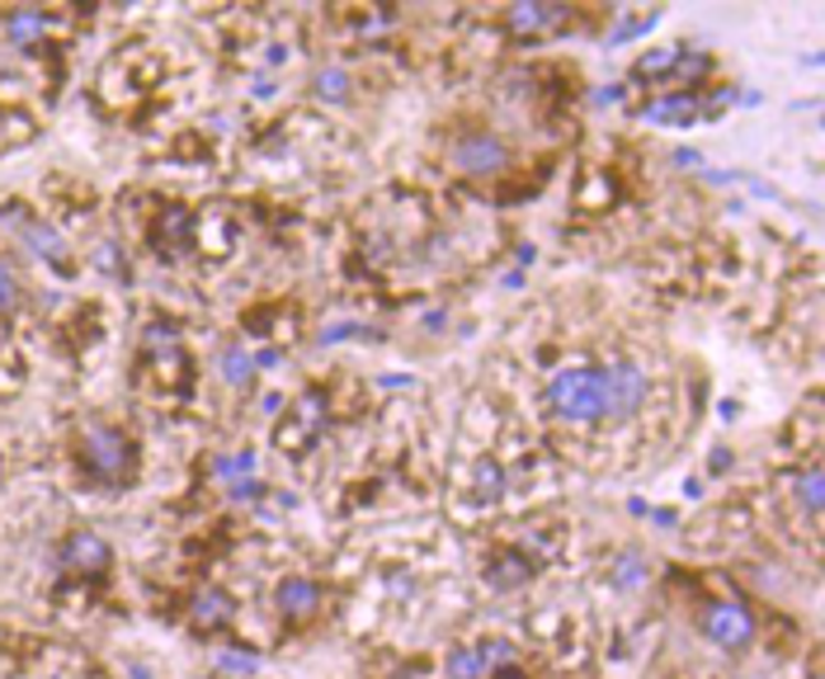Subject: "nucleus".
Wrapping results in <instances>:
<instances>
[{
    "instance_id": "1",
    "label": "nucleus",
    "mask_w": 825,
    "mask_h": 679,
    "mask_svg": "<svg viewBox=\"0 0 825 679\" xmlns=\"http://www.w3.org/2000/svg\"><path fill=\"white\" fill-rule=\"evenodd\" d=\"M76 458L85 467V477H95L99 486H123V481H133V473H137V444L123 429L104 425V421H91L81 429Z\"/></svg>"
},
{
    "instance_id": "2",
    "label": "nucleus",
    "mask_w": 825,
    "mask_h": 679,
    "mask_svg": "<svg viewBox=\"0 0 825 679\" xmlns=\"http://www.w3.org/2000/svg\"><path fill=\"white\" fill-rule=\"evenodd\" d=\"M548 406L567 425H594L604 415L600 402V373L594 369H557L548 382Z\"/></svg>"
},
{
    "instance_id": "3",
    "label": "nucleus",
    "mask_w": 825,
    "mask_h": 679,
    "mask_svg": "<svg viewBox=\"0 0 825 679\" xmlns=\"http://www.w3.org/2000/svg\"><path fill=\"white\" fill-rule=\"evenodd\" d=\"M448 166L458 170V176H467V180H490V176H500V170L510 166V151H505V142L496 132L463 128L448 142Z\"/></svg>"
},
{
    "instance_id": "4",
    "label": "nucleus",
    "mask_w": 825,
    "mask_h": 679,
    "mask_svg": "<svg viewBox=\"0 0 825 679\" xmlns=\"http://www.w3.org/2000/svg\"><path fill=\"white\" fill-rule=\"evenodd\" d=\"M600 402H604V415L609 421H632V415L642 411L646 402V373L637 369V363H609V369L600 373Z\"/></svg>"
},
{
    "instance_id": "5",
    "label": "nucleus",
    "mask_w": 825,
    "mask_h": 679,
    "mask_svg": "<svg viewBox=\"0 0 825 679\" xmlns=\"http://www.w3.org/2000/svg\"><path fill=\"white\" fill-rule=\"evenodd\" d=\"M704 637L722 651H745L754 637V618L741 600H712L704 608Z\"/></svg>"
},
{
    "instance_id": "6",
    "label": "nucleus",
    "mask_w": 825,
    "mask_h": 679,
    "mask_svg": "<svg viewBox=\"0 0 825 679\" xmlns=\"http://www.w3.org/2000/svg\"><path fill=\"white\" fill-rule=\"evenodd\" d=\"M321 429H326V396L311 388V392H303V396L293 402L288 421L278 425V434H274V444L284 448V453H303Z\"/></svg>"
},
{
    "instance_id": "7",
    "label": "nucleus",
    "mask_w": 825,
    "mask_h": 679,
    "mask_svg": "<svg viewBox=\"0 0 825 679\" xmlns=\"http://www.w3.org/2000/svg\"><path fill=\"white\" fill-rule=\"evenodd\" d=\"M62 566L76 571V576H104V571L114 566V552L95 529H76L62 543Z\"/></svg>"
},
{
    "instance_id": "8",
    "label": "nucleus",
    "mask_w": 825,
    "mask_h": 679,
    "mask_svg": "<svg viewBox=\"0 0 825 679\" xmlns=\"http://www.w3.org/2000/svg\"><path fill=\"white\" fill-rule=\"evenodd\" d=\"M274 604H278V614H284L288 628H297V623H311L316 614H321V585L307 581V576H288V581H278Z\"/></svg>"
},
{
    "instance_id": "9",
    "label": "nucleus",
    "mask_w": 825,
    "mask_h": 679,
    "mask_svg": "<svg viewBox=\"0 0 825 679\" xmlns=\"http://www.w3.org/2000/svg\"><path fill=\"white\" fill-rule=\"evenodd\" d=\"M500 24H510L519 39H542V33H552V29H567L571 24V10L567 6H515V10H505L500 14Z\"/></svg>"
},
{
    "instance_id": "10",
    "label": "nucleus",
    "mask_w": 825,
    "mask_h": 679,
    "mask_svg": "<svg viewBox=\"0 0 825 679\" xmlns=\"http://www.w3.org/2000/svg\"><path fill=\"white\" fill-rule=\"evenodd\" d=\"M232 614H236V604H232V595L226 590H199L194 595V604H189V628L194 633H222L226 623H232Z\"/></svg>"
},
{
    "instance_id": "11",
    "label": "nucleus",
    "mask_w": 825,
    "mask_h": 679,
    "mask_svg": "<svg viewBox=\"0 0 825 679\" xmlns=\"http://www.w3.org/2000/svg\"><path fill=\"white\" fill-rule=\"evenodd\" d=\"M646 124H689L698 114V99L694 95H665V99H646L637 109Z\"/></svg>"
},
{
    "instance_id": "12",
    "label": "nucleus",
    "mask_w": 825,
    "mask_h": 679,
    "mask_svg": "<svg viewBox=\"0 0 825 679\" xmlns=\"http://www.w3.org/2000/svg\"><path fill=\"white\" fill-rule=\"evenodd\" d=\"M255 369H260V359L251 350H241V344H226L218 359V373H222V382H232V388H251Z\"/></svg>"
},
{
    "instance_id": "13",
    "label": "nucleus",
    "mask_w": 825,
    "mask_h": 679,
    "mask_svg": "<svg viewBox=\"0 0 825 679\" xmlns=\"http://www.w3.org/2000/svg\"><path fill=\"white\" fill-rule=\"evenodd\" d=\"M43 29H47V20H43L39 10H10V14H6V39H10L14 47L39 43V39H43Z\"/></svg>"
},
{
    "instance_id": "14",
    "label": "nucleus",
    "mask_w": 825,
    "mask_h": 679,
    "mask_svg": "<svg viewBox=\"0 0 825 679\" xmlns=\"http://www.w3.org/2000/svg\"><path fill=\"white\" fill-rule=\"evenodd\" d=\"M529 576H533V566H529V556H519V552L500 556L496 566H486V581H490V585H500V590H515V585H523Z\"/></svg>"
},
{
    "instance_id": "15",
    "label": "nucleus",
    "mask_w": 825,
    "mask_h": 679,
    "mask_svg": "<svg viewBox=\"0 0 825 679\" xmlns=\"http://www.w3.org/2000/svg\"><path fill=\"white\" fill-rule=\"evenodd\" d=\"M24 241H29V251H39L43 259H57V265L66 269V246H62V236L52 232V226L29 222V226H24Z\"/></svg>"
},
{
    "instance_id": "16",
    "label": "nucleus",
    "mask_w": 825,
    "mask_h": 679,
    "mask_svg": "<svg viewBox=\"0 0 825 679\" xmlns=\"http://www.w3.org/2000/svg\"><path fill=\"white\" fill-rule=\"evenodd\" d=\"M448 679H490V670H486L482 651H477V647L453 651V656H448Z\"/></svg>"
},
{
    "instance_id": "17",
    "label": "nucleus",
    "mask_w": 825,
    "mask_h": 679,
    "mask_svg": "<svg viewBox=\"0 0 825 679\" xmlns=\"http://www.w3.org/2000/svg\"><path fill=\"white\" fill-rule=\"evenodd\" d=\"M251 473H255V458H251V453H232V458L222 453V458H213V477H222L226 486H232V481H245Z\"/></svg>"
},
{
    "instance_id": "18",
    "label": "nucleus",
    "mask_w": 825,
    "mask_h": 679,
    "mask_svg": "<svg viewBox=\"0 0 825 679\" xmlns=\"http://www.w3.org/2000/svg\"><path fill=\"white\" fill-rule=\"evenodd\" d=\"M793 491H797V500H802V510L806 514H821V467H806V473L793 481Z\"/></svg>"
},
{
    "instance_id": "19",
    "label": "nucleus",
    "mask_w": 825,
    "mask_h": 679,
    "mask_svg": "<svg viewBox=\"0 0 825 679\" xmlns=\"http://www.w3.org/2000/svg\"><path fill=\"white\" fill-rule=\"evenodd\" d=\"M477 651H482V660H486V670H490V675H496V670H510V666H515V647H510V641H500V637L477 641Z\"/></svg>"
},
{
    "instance_id": "20",
    "label": "nucleus",
    "mask_w": 825,
    "mask_h": 679,
    "mask_svg": "<svg viewBox=\"0 0 825 679\" xmlns=\"http://www.w3.org/2000/svg\"><path fill=\"white\" fill-rule=\"evenodd\" d=\"M613 585H623V590H637V585H646V562L642 556H618V566H613Z\"/></svg>"
},
{
    "instance_id": "21",
    "label": "nucleus",
    "mask_w": 825,
    "mask_h": 679,
    "mask_svg": "<svg viewBox=\"0 0 825 679\" xmlns=\"http://www.w3.org/2000/svg\"><path fill=\"white\" fill-rule=\"evenodd\" d=\"M14 307H20V278H14V269L0 259V317H10Z\"/></svg>"
},
{
    "instance_id": "22",
    "label": "nucleus",
    "mask_w": 825,
    "mask_h": 679,
    "mask_svg": "<svg viewBox=\"0 0 825 679\" xmlns=\"http://www.w3.org/2000/svg\"><path fill=\"white\" fill-rule=\"evenodd\" d=\"M316 91H321L326 99H340V95H349V76H345V72H321Z\"/></svg>"
},
{
    "instance_id": "23",
    "label": "nucleus",
    "mask_w": 825,
    "mask_h": 679,
    "mask_svg": "<svg viewBox=\"0 0 825 679\" xmlns=\"http://www.w3.org/2000/svg\"><path fill=\"white\" fill-rule=\"evenodd\" d=\"M226 491H232V500H255V496H260V481L245 477V481H232Z\"/></svg>"
}]
</instances>
